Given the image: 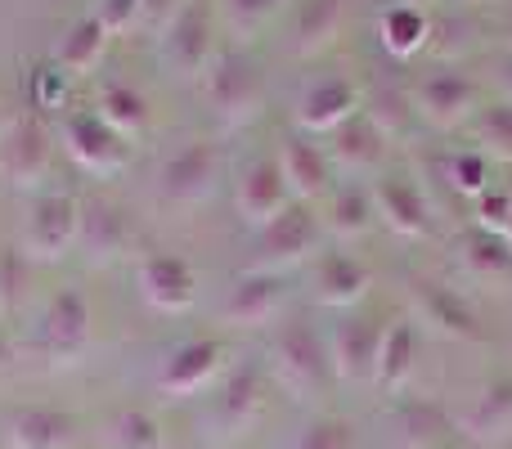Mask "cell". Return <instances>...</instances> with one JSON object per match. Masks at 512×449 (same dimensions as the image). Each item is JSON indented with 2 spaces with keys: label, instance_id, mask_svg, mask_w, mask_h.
Segmentation results:
<instances>
[{
  "label": "cell",
  "instance_id": "obj_17",
  "mask_svg": "<svg viewBox=\"0 0 512 449\" xmlns=\"http://www.w3.org/2000/svg\"><path fill=\"white\" fill-rule=\"evenodd\" d=\"M387 144H391V135L382 131V126L373 122V113L364 108V113H355L351 122L328 135L324 153H328V162H333V171H342L346 180H373V176H382Z\"/></svg>",
  "mask_w": 512,
  "mask_h": 449
},
{
  "label": "cell",
  "instance_id": "obj_22",
  "mask_svg": "<svg viewBox=\"0 0 512 449\" xmlns=\"http://www.w3.org/2000/svg\"><path fill=\"white\" fill-rule=\"evenodd\" d=\"M288 203H297V198L288 194V180H283L279 162H274V158L248 162V171H243L239 185H234V212L243 216V225H248V229H265Z\"/></svg>",
  "mask_w": 512,
  "mask_h": 449
},
{
  "label": "cell",
  "instance_id": "obj_25",
  "mask_svg": "<svg viewBox=\"0 0 512 449\" xmlns=\"http://www.w3.org/2000/svg\"><path fill=\"white\" fill-rule=\"evenodd\" d=\"M77 247L86 252V261H117L131 247V221L117 203L108 198H90L81 203V229H77Z\"/></svg>",
  "mask_w": 512,
  "mask_h": 449
},
{
  "label": "cell",
  "instance_id": "obj_19",
  "mask_svg": "<svg viewBox=\"0 0 512 449\" xmlns=\"http://www.w3.org/2000/svg\"><path fill=\"white\" fill-rule=\"evenodd\" d=\"M373 207H378V221L400 238H427L432 234V203H427L423 185L414 176H400V171H382L369 180Z\"/></svg>",
  "mask_w": 512,
  "mask_h": 449
},
{
  "label": "cell",
  "instance_id": "obj_51",
  "mask_svg": "<svg viewBox=\"0 0 512 449\" xmlns=\"http://www.w3.org/2000/svg\"><path fill=\"white\" fill-rule=\"evenodd\" d=\"M432 449H454V445H432Z\"/></svg>",
  "mask_w": 512,
  "mask_h": 449
},
{
  "label": "cell",
  "instance_id": "obj_41",
  "mask_svg": "<svg viewBox=\"0 0 512 449\" xmlns=\"http://www.w3.org/2000/svg\"><path fill=\"white\" fill-rule=\"evenodd\" d=\"M95 18L108 36H122L131 27H144V0H99Z\"/></svg>",
  "mask_w": 512,
  "mask_h": 449
},
{
  "label": "cell",
  "instance_id": "obj_33",
  "mask_svg": "<svg viewBox=\"0 0 512 449\" xmlns=\"http://www.w3.org/2000/svg\"><path fill=\"white\" fill-rule=\"evenodd\" d=\"M400 432H405L409 449H432V445H450L454 418L445 414L436 400H409L400 409Z\"/></svg>",
  "mask_w": 512,
  "mask_h": 449
},
{
  "label": "cell",
  "instance_id": "obj_49",
  "mask_svg": "<svg viewBox=\"0 0 512 449\" xmlns=\"http://www.w3.org/2000/svg\"><path fill=\"white\" fill-rule=\"evenodd\" d=\"M216 449H239V445H216Z\"/></svg>",
  "mask_w": 512,
  "mask_h": 449
},
{
  "label": "cell",
  "instance_id": "obj_3",
  "mask_svg": "<svg viewBox=\"0 0 512 449\" xmlns=\"http://www.w3.org/2000/svg\"><path fill=\"white\" fill-rule=\"evenodd\" d=\"M198 86H203L207 108H212L221 122H252L265 99L261 72H256V63L239 50H216V59L207 63Z\"/></svg>",
  "mask_w": 512,
  "mask_h": 449
},
{
  "label": "cell",
  "instance_id": "obj_48",
  "mask_svg": "<svg viewBox=\"0 0 512 449\" xmlns=\"http://www.w3.org/2000/svg\"><path fill=\"white\" fill-rule=\"evenodd\" d=\"M5 131H9V126H5V117H0V135H5Z\"/></svg>",
  "mask_w": 512,
  "mask_h": 449
},
{
  "label": "cell",
  "instance_id": "obj_8",
  "mask_svg": "<svg viewBox=\"0 0 512 449\" xmlns=\"http://www.w3.org/2000/svg\"><path fill=\"white\" fill-rule=\"evenodd\" d=\"M90 337H95V315H90V301L81 288H59L50 297L41 315V351L50 355V364H81L90 351Z\"/></svg>",
  "mask_w": 512,
  "mask_h": 449
},
{
  "label": "cell",
  "instance_id": "obj_9",
  "mask_svg": "<svg viewBox=\"0 0 512 449\" xmlns=\"http://www.w3.org/2000/svg\"><path fill=\"white\" fill-rule=\"evenodd\" d=\"M50 167H54V135L32 108L0 135V176L14 189H41Z\"/></svg>",
  "mask_w": 512,
  "mask_h": 449
},
{
  "label": "cell",
  "instance_id": "obj_11",
  "mask_svg": "<svg viewBox=\"0 0 512 449\" xmlns=\"http://www.w3.org/2000/svg\"><path fill=\"white\" fill-rule=\"evenodd\" d=\"M265 391H270V373L261 364H239L212 387V405H207V423L221 436H243L256 418L265 414Z\"/></svg>",
  "mask_w": 512,
  "mask_h": 449
},
{
  "label": "cell",
  "instance_id": "obj_5",
  "mask_svg": "<svg viewBox=\"0 0 512 449\" xmlns=\"http://www.w3.org/2000/svg\"><path fill=\"white\" fill-rule=\"evenodd\" d=\"M63 149H68V158L95 180L122 176L126 162H131V144H126L95 108H77V113L63 117Z\"/></svg>",
  "mask_w": 512,
  "mask_h": 449
},
{
  "label": "cell",
  "instance_id": "obj_31",
  "mask_svg": "<svg viewBox=\"0 0 512 449\" xmlns=\"http://www.w3.org/2000/svg\"><path fill=\"white\" fill-rule=\"evenodd\" d=\"M90 108H95V113L104 117V122L113 126L126 144H131L135 135L149 126V104H144V95L135 86H126V81H104Z\"/></svg>",
  "mask_w": 512,
  "mask_h": 449
},
{
  "label": "cell",
  "instance_id": "obj_39",
  "mask_svg": "<svg viewBox=\"0 0 512 449\" xmlns=\"http://www.w3.org/2000/svg\"><path fill=\"white\" fill-rule=\"evenodd\" d=\"M279 9H283V0H221L225 23H230L239 36L261 32L265 23H274V14H279Z\"/></svg>",
  "mask_w": 512,
  "mask_h": 449
},
{
  "label": "cell",
  "instance_id": "obj_30",
  "mask_svg": "<svg viewBox=\"0 0 512 449\" xmlns=\"http://www.w3.org/2000/svg\"><path fill=\"white\" fill-rule=\"evenodd\" d=\"M108 41H113V36L99 27L95 14H90V18H77V23L63 32L59 50H54V63H59V68L68 72L72 81H81V77H90V72L99 68V59H104Z\"/></svg>",
  "mask_w": 512,
  "mask_h": 449
},
{
  "label": "cell",
  "instance_id": "obj_4",
  "mask_svg": "<svg viewBox=\"0 0 512 449\" xmlns=\"http://www.w3.org/2000/svg\"><path fill=\"white\" fill-rule=\"evenodd\" d=\"M216 59L212 45V9L203 0H185L158 32V63L180 81H198Z\"/></svg>",
  "mask_w": 512,
  "mask_h": 449
},
{
  "label": "cell",
  "instance_id": "obj_38",
  "mask_svg": "<svg viewBox=\"0 0 512 449\" xmlns=\"http://www.w3.org/2000/svg\"><path fill=\"white\" fill-rule=\"evenodd\" d=\"M68 86H72V77L59 68V63H41V68L32 72V108L36 113H54V108H63L68 104Z\"/></svg>",
  "mask_w": 512,
  "mask_h": 449
},
{
  "label": "cell",
  "instance_id": "obj_32",
  "mask_svg": "<svg viewBox=\"0 0 512 449\" xmlns=\"http://www.w3.org/2000/svg\"><path fill=\"white\" fill-rule=\"evenodd\" d=\"M459 252H463V265H468L477 279H486V283H508L512 279V252L499 234L468 229L463 243H459Z\"/></svg>",
  "mask_w": 512,
  "mask_h": 449
},
{
  "label": "cell",
  "instance_id": "obj_43",
  "mask_svg": "<svg viewBox=\"0 0 512 449\" xmlns=\"http://www.w3.org/2000/svg\"><path fill=\"white\" fill-rule=\"evenodd\" d=\"M180 5H185V0H144V27H149V32H162Z\"/></svg>",
  "mask_w": 512,
  "mask_h": 449
},
{
  "label": "cell",
  "instance_id": "obj_29",
  "mask_svg": "<svg viewBox=\"0 0 512 449\" xmlns=\"http://www.w3.org/2000/svg\"><path fill=\"white\" fill-rule=\"evenodd\" d=\"M378 41L391 59H400V63L414 59V54H423L427 41H432V14L391 0L387 14H382V23H378Z\"/></svg>",
  "mask_w": 512,
  "mask_h": 449
},
{
  "label": "cell",
  "instance_id": "obj_13",
  "mask_svg": "<svg viewBox=\"0 0 512 449\" xmlns=\"http://www.w3.org/2000/svg\"><path fill=\"white\" fill-rule=\"evenodd\" d=\"M225 364L230 360H225V346L216 337H189L167 355V364L158 373V391L167 400H194L230 373Z\"/></svg>",
  "mask_w": 512,
  "mask_h": 449
},
{
  "label": "cell",
  "instance_id": "obj_20",
  "mask_svg": "<svg viewBox=\"0 0 512 449\" xmlns=\"http://www.w3.org/2000/svg\"><path fill=\"white\" fill-rule=\"evenodd\" d=\"M279 171L288 180V194L297 203H319V198L333 194V162H328L324 144L315 135H301V131H288L279 144Z\"/></svg>",
  "mask_w": 512,
  "mask_h": 449
},
{
  "label": "cell",
  "instance_id": "obj_14",
  "mask_svg": "<svg viewBox=\"0 0 512 449\" xmlns=\"http://www.w3.org/2000/svg\"><path fill=\"white\" fill-rule=\"evenodd\" d=\"M135 288L158 315H185L198 301V270L176 252H144L135 261Z\"/></svg>",
  "mask_w": 512,
  "mask_h": 449
},
{
  "label": "cell",
  "instance_id": "obj_47",
  "mask_svg": "<svg viewBox=\"0 0 512 449\" xmlns=\"http://www.w3.org/2000/svg\"><path fill=\"white\" fill-rule=\"evenodd\" d=\"M504 243H508V252H512V221H508V229H504Z\"/></svg>",
  "mask_w": 512,
  "mask_h": 449
},
{
  "label": "cell",
  "instance_id": "obj_2",
  "mask_svg": "<svg viewBox=\"0 0 512 449\" xmlns=\"http://www.w3.org/2000/svg\"><path fill=\"white\" fill-rule=\"evenodd\" d=\"M387 324L378 310H346L337 315V324L328 328V364H333V378L346 382V387H373V369H378V351L382 337H387Z\"/></svg>",
  "mask_w": 512,
  "mask_h": 449
},
{
  "label": "cell",
  "instance_id": "obj_26",
  "mask_svg": "<svg viewBox=\"0 0 512 449\" xmlns=\"http://www.w3.org/2000/svg\"><path fill=\"white\" fill-rule=\"evenodd\" d=\"M346 18H351V0H306L297 9V23H292V50L301 59H319L342 41Z\"/></svg>",
  "mask_w": 512,
  "mask_h": 449
},
{
  "label": "cell",
  "instance_id": "obj_46",
  "mask_svg": "<svg viewBox=\"0 0 512 449\" xmlns=\"http://www.w3.org/2000/svg\"><path fill=\"white\" fill-rule=\"evenodd\" d=\"M5 360H9V342L0 337V369H5Z\"/></svg>",
  "mask_w": 512,
  "mask_h": 449
},
{
  "label": "cell",
  "instance_id": "obj_16",
  "mask_svg": "<svg viewBox=\"0 0 512 449\" xmlns=\"http://www.w3.org/2000/svg\"><path fill=\"white\" fill-rule=\"evenodd\" d=\"M414 297V310L427 328H436L441 337H454V342H486V324H481V310L463 297L454 283L445 279H414L409 288Z\"/></svg>",
  "mask_w": 512,
  "mask_h": 449
},
{
  "label": "cell",
  "instance_id": "obj_18",
  "mask_svg": "<svg viewBox=\"0 0 512 449\" xmlns=\"http://www.w3.org/2000/svg\"><path fill=\"white\" fill-rule=\"evenodd\" d=\"M288 306V283L283 274L248 270L230 283L221 301V324L225 328H270Z\"/></svg>",
  "mask_w": 512,
  "mask_h": 449
},
{
  "label": "cell",
  "instance_id": "obj_40",
  "mask_svg": "<svg viewBox=\"0 0 512 449\" xmlns=\"http://www.w3.org/2000/svg\"><path fill=\"white\" fill-rule=\"evenodd\" d=\"M508 221H512V189H486L477 198V207H472V229H486V234L504 238Z\"/></svg>",
  "mask_w": 512,
  "mask_h": 449
},
{
  "label": "cell",
  "instance_id": "obj_15",
  "mask_svg": "<svg viewBox=\"0 0 512 449\" xmlns=\"http://www.w3.org/2000/svg\"><path fill=\"white\" fill-rule=\"evenodd\" d=\"M355 113H364V95L351 77H315L301 86L297 104H292V122L301 135H333L337 126H346Z\"/></svg>",
  "mask_w": 512,
  "mask_h": 449
},
{
  "label": "cell",
  "instance_id": "obj_45",
  "mask_svg": "<svg viewBox=\"0 0 512 449\" xmlns=\"http://www.w3.org/2000/svg\"><path fill=\"white\" fill-rule=\"evenodd\" d=\"M400 5H414V9H427V14H432V5H441V0H400Z\"/></svg>",
  "mask_w": 512,
  "mask_h": 449
},
{
  "label": "cell",
  "instance_id": "obj_52",
  "mask_svg": "<svg viewBox=\"0 0 512 449\" xmlns=\"http://www.w3.org/2000/svg\"><path fill=\"white\" fill-rule=\"evenodd\" d=\"M162 449H176V445H162Z\"/></svg>",
  "mask_w": 512,
  "mask_h": 449
},
{
  "label": "cell",
  "instance_id": "obj_23",
  "mask_svg": "<svg viewBox=\"0 0 512 449\" xmlns=\"http://www.w3.org/2000/svg\"><path fill=\"white\" fill-rule=\"evenodd\" d=\"M459 432L472 445H504L512 436V373H499L472 396V405L459 414Z\"/></svg>",
  "mask_w": 512,
  "mask_h": 449
},
{
  "label": "cell",
  "instance_id": "obj_50",
  "mask_svg": "<svg viewBox=\"0 0 512 449\" xmlns=\"http://www.w3.org/2000/svg\"><path fill=\"white\" fill-rule=\"evenodd\" d=\"M468 5H486V0H468Z\"/></svg>",
  "mask_w": 512,
  "mask_h": 449
},
{
  "label": "cell",
  "instance_id": "obj_35",
  "mask_svg": "<svg viewBox=\"0 0 512 449\" xmlns=\"http://www.w3.org/2000/svg\"><path fill=\"white\" fill-rule=\"evenodd\" d=\"M283 449H360V432L342 414H319L310 423H301Z\"/></svg>",
  "mask_w": 512,
  "mask_h": 449
},
{
  "label": "cell",
  "instance_id": "obj_44",
  "mask_svg": "<svg viewBox=\"0 0 512 449\" xmlns=\"http://www.w3.org/2000/svg\"><path fill=\"white\" fill-rule=\"evenodd\" d=\"M499 90H504V99L512 104V54H508L504 63H499Z\"/></svg>",
  "mask_w": 512,
  "mask_h": 449
},
{
  "label": "cell",
  "instance_id": "obj_42",
  "mask_svg": "<svg viewBox=\"0 0 512 449\" xmlns=\"http://www.w3.org/2000/svg\"><path fill=\"white\" fill-rule=\"evenodd\" d=\"M23 265H27V256H23V247H5L0 252V315H9V310L23 301Z\"/></svg>",
  "mask_w": 512,
  "mask_h": 449
},
{
  "label": "cell",
  "instance_id": "obj_34",
  "mask_svg": "<svg viewBox=\"0 0 512 449\" xmlns=\"http://www.w3.org/2000/svg\"><path fill=\"white\" fill-rule=\"evenodd\" d=\"M445 180H450L454 194L477 203L486 189H495L490 185V180H495V162H490V153H481L477 144H472V149H454L450 158H445Z\"/></svg>",
  "mask_w": 512,
  "mask_h": 449
},
{
  "label": "cell",
  "instance_id": "obj_27",
  "mask_svg": "<svg viewBox=\"0 0 512 449\" xmlns=\"http://www.w3.org/2000/svg\"><path fill=\"white\" fill-rule=\"evenodd\" d=\"M414 369H418V328H414V319L396 315L387 324V337H382L373 387H378L382 396H400V391L414 382Z\"/></svg>",
  "mask_w": 512,
  "mask_h": 449
},
{
  "label": "cell",
  "instance_id": "obj_12",
  "mask_svg": "<svg viewBox=\"0 0 512 449\" xmlns=\"http://www.w3.org/2000/svg\"><path fill=\"white\" fill-rule=\"evenodd\" d=\"M216 180H221V153L212 140H189L162 162L158 171V194L171 207H198L212 198Z\"/></svg>",
  "mask_w": 512,
  "mask_h": 449
},
{
  "label": "cell",
  "instance_id": "obj_21",
  "mask_svg": "<svg viewBox=\"0 0 512 449\" xmlns=\"http://www.w3.org/2000/svg\"><path fill=\"white\" fill-rule=\"evenodd\" d=\"M310 279H315V301L319 306L342 310V315L346 310H355V306H364V297H369V288H373V270L355 252H342V247L319 252Z\"/></svg>",
  "mask_w": 512,
  "mask_h": 449
},
{
  "label": "cell",
  "instance_id": "obj_37",
  "mask_svg": "<svg viewBox=\"0 0 512 449\" xmlns=\"http://www.w3.org/2000/svg\"><path fill=\"white\" fill-rule=\"evenodd\" d=\"M472 131H477V149L490 153V162H512V104H481V113L472 117Z\"/></svg>",
  "mask_w": 512,
  "mask_h": 449
},
{
  "label": "cell",
  "instance_id": "obj_7",
  "mask_svg": "<svg viewBox=\"0 0 512 449\" xmlns=\"http://www.w3.org/2000/svg\"><path fill=\"white\" fill-rule=\"evenodd\" d=\"M319 212L310 203H288L265 229H256V270L283 274L319 247Z\"/></svg>",
  "mask_w": 512,
  "mask_h": 449
},
{
  "label": "cell",
  "instance_id": "obj_28",
  "mask_svg": "<svg viewBox=\"0 0 512 449\" xmlns=\"http://www.w3.org/2000/svg\"><path fill=\"white\" fill-rule=\"evenodd\" d=\"M319 225H324L333 238H342V243H355V238L373 234L378 207H373L369 185H360V180L333 185V194L324 198V212H319Z\"/></svg>",
  "mask_w": 512,
  "mask_h": 449
},
{
  "label": "cell",
  "instance_id": "obj_10",
  "mask_svg": "<svg viewBox=\"0 0 512 449\" xmlns=\"http://www.w3.org/2000/svg\"><path fill=\"white\" fill-rule=\"evenodd\" d=\"M81 203L72 194H36L23 225V256L27 261H59L77 247Z\"/></svg>",
  "mask_w": 512,
  "mask_h": 449
},
{
  "label": "cell",
  "instance_id": "obj_24",
  "mask_svg": "<svg viewBox=\"0 0 512 449\" xmlns=\"http://www.w3.org/2000/svg\"><path fill=\"white\" fill-rule=\"evenodd\" d=\"M9 449H77V423L54 405H23L5 418Z\"/></svg>",
  "mask_w": 512,
  "mask_h": 449
},
{
  "label": "cell",
  "instance_id": "obj_1",
  "mask_svg": "<svg viewBox=\"0 0 512 449\" xmlns=\"http://www.w3.org/2000/svg\"><path fill=\"white\" fill-rule=\"evenodd\" d=\"M270 360L265 373L279 391H288L292 400H315L333 387V364H328V342L306 324V319H283L270 337Z\"/></svg>",
  "mask_w": 512,
  "mask_h": 449
},
{
  "label": "cell",
  "instance_id": "obj_36",
  "mask_svg": "<svg viewBox=\"0 0 512 449\" xmlns=\"http://www.w3.org/2000/svg\"><path fill=\"white\" fill-rule=\"evenodd\" d=\"M108 441L113 449H162V423L144 405H126L108 423Z\"/></svg>",
  "mask_w": 512,
  "mask_h": 449
},
{
  "label": "cell",
  "instance_id": "obj_6",
  "mask_svg": "<svg viewBox=\"0 0 512 449\" xmlns=\"http://www.w3.org/2000/svg\"><path fill=\"white\" fill-rule=\"evenodd\" d=\"M414 113L436 131H454V126L472 122L481 113V86L463 68H432L418 77L414 86Z\"/></svg>",
  "mask_w": 512,
  "mask_h": 449
}]
</instances>
